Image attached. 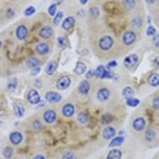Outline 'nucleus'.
Listing matches in <instances>:
<instances>
[{
	"instance_id": "nucleus-24",
	"label": "nucleus",
	"mask_w": 159,
	"mask_h": 159,
	"mask_svg": "<svg viewBox=\"0 0 159 159\" xmlns=\"http://www.w3.org/2000/svg\"><path fill=\"white\" fill-rule=\"evenodd\" d=\"M87 70V66L86 64L83 62H78L77 63V65H76L75 68V73L78 75H82V74H84V73H86Z\"/></svg>"
},
{
	"instance_id": "nucleus-2",
	"label": "nucleus",
	"mask_w": 159,
	"mask_h": 159,
	"mask_svg": "<svg viewBox=\"0 0 159 159\" xmlns=\"http://www.w3.org/2000/svg\"><path fill=\"white\" fill-rule=\"evenodd\" d=\"M136 39H137V35H136L135 32L133 30L125 32L123 35V42L126 46L133 45L135 43Z\"/></svg>"
},
{
	"instance_id": "nucleus-40",
	"label": "nucleus",
	"mask_w": 159,
	"mask_h": 159,
	"mask_svg": "<svg viewBox=\"0 0 159 159\" xmlns=\"http://www.w3.org/2000/svg\"><path fill=\"white\" fill-rule=\"evenodd\" d=\"M152 107L155 110H159V97H156L152 101Z\"/></svg>"
},
{
	"instance_id": "nucleus-19",
	"label": "nucleus",
	"mask_w": 159,
	"mask_h": 159,
	"mask_svg": "<svg viewBox=\"0 0 159 159\" xmlns=\"http://www.w3.org/2000/svg\"><path fill=\"white\" fill-rule=\"evenodd\" d=\"M143 25V19L141 16H135L131 20V26L133 29H139Z\"/></svg>"
},
{
	"instance_id": "nucleus-37",
	"label": "nucleus",
	"mask_w": 159,
	"mask_h": 159,
	"mask_svg": "<svg viewBox=\"0 0 159 159\" xmlns=\"http://www.w3.org/2000/svg\"><path fill=\"white\" fill-rule=\"evenodd\" d=\"M57 4L56 3H52L48 7V12L49 13L50 16H55L57 13Z\"/></svg>"
},
{
	"instance_id": "nucleus-23",
	"label": "nucleus",
	"mask_w": 159,
	"mask_h": 159,
	"mask_svg": "<svg viewBox=\"0 0 159 159\" xmlns=\"http://www.w3.org/2000/svg\"><path fill=\"white\" fill-rule=\"evenodd\" d=\"M148 84L150 86L157 88L159 86V73H153L148 78Z\"/></svg>"
},
{
	"instance_id": "nucleus-54",
	"label": "nucleus",
	"mask_w": 159,
	"mask_h": 159,
	"mask_svg": "<svg viewBox=\"0 0 159 159\" xmlns=\"http://www.w3.org/2000/svg\"><path fill=\"white\" fill-rule=\"evenodd\" d=\"M1 46H2V42L0 41V48H1Z\"/></svg>"
},
{
	"instance_id": "nucleus-12",
	"label": "nucleus",
	"mask_w": 159,
	"mask_h": 159,
	"mask_svg": "<svg viewBox=\"0 0 159 159\" xmlns=\"http://www.w3.org/2000/svg\"><path fill=\"white\" fill-rule=\"evenodd\" d=\"M110 97V91L106 88H102L98 91L97 93V98L98 99L99 101L101 102H105L107 101V99L109 98Z\"/></svg>"
},
{
	"instance_id": "nucleus-29",
	"label": "nucleus",
	"mask_w": 159,
	"mask_h": 159,
	"mask_svg": "<svg viewBox=\"0 0 159 159\" xmlns=\"http://www.w3.org/2000/svg\"><path fill=\"white\" fill-rule=\"evenodd\" d=\"M39 64V60L37 57H30L27 60V65L28 67L31 68H37Z\"/></svg>"
},
{
	"instance_id": "nucleus-55",
	"label": "nucleus",
	"mask_w": 159,
	"mask_h": 159,
	"mask_svg": "<svg viewBox=\"0 0 159 159\" xmlns=\"http://www.w3.org/2000/svg\"><path fill=\"white\" fill-rule=\"evenodd\" d=\"M158 22H159V15H158Z\"/></svg>"
},
{
	"instance_id": "nucleus-15",
	"label": "nucleus",
	"mask_w": 159,
	"mask_h": 159,
	"mask_svg": "<svg viewBox=\"0 0 159 159\" xmlns=\"http://www.w3.org/2000/svg\"><path fill=\"white\" fill-rule=\"evenodd\" d=\"M74 24H75V18L72 16H68L62 23V28L66 31H68L71 29H73Z\"/></svg>"
},
{
	"instance_id": "nucleus-16",
	"label": "nucleus",
	"mask_w": 159,
	"mask_h": 159,
	"mask_svg": "<svg viewBox=\"0 0 159 159\" xmlns=\"http://www.w3.org/2000/svg\"><path fill=\"white\" fill-rule=\"evenodd\" d=\"M115 134H116V130L112 127H106L102 131V138L106 140L112 138L115 136Z\"/></svg>"
},
{
	"instance_id": "nucleus-10",
	"label": "nucleus",
	"mask_w": 159,
	"mask_h": 159,
	"mask_svg": "<svg viewBox=\"0 0 159 159\" xmlns=\"http://www.w3.org/2000/svg\"><path fill=\"white\" fill-rule=\"evenodd\" d=\"M56 118H57V114H56L54 110H46L43 113V119L48 124H52V123H54L56 121Z\"/></svg>"
},
{
	"instance_id": "nucleus-52",
	"label": "nucleus",
	"mask_w": 159,
	"mask_h": 159,
	"mask_svg": "<svg viewBox=\"0 0 159 159\" xmlns=\"http://www.w3.org/2000/svg\"><path fill=\"white\" fill-rule=\"evenodd\" d=\"M53 1L55 2L54 3H56L57 5H59V4L61 3V2H62V0H53Z\"/></svg>"
},
{
	"instance_id": "nucleus-5",
	"label": "nucleus",
	"mask_w": 159,
	"mask_h": 159,
	"mask_svg": "<svg viewBox=\"0 0 159 159\" xmlns=\"http://www.w3.org/2000/svg\"><path fill=\"white\" fill-rule=\"evenodd\" d=\"M45 99L50 103H56L62 100V96L57 92L49 91L45 94Z\"/></svg>"
},
{
	"instance_id": "nucleus-38",
	"label": "nucleus",
	"mask_w": 159,
	"mask_h": 159,
	"mask_svg": "<svg viewBox=\"0 0 159 159\" xmlns=\"http://www.w3.org/2000/svg\"><path fill=\"white\" fill-rule=\"evenodd\" d=\"M35 11H36V9H35V8H34V6H29V7H28V8L24 10V15L25 16H31L33 15V14H34V13H35Z\"/></svg>"
},
{
	"instance_id": "nucleus-25",
	"label": "nucleus",
	"mask_w": 159,
	"mask_h": 159,
	"mask_svg": "<svg viewBox=\"0 0 159 159\" xmlns=\"http://www.w3.org/2000/svg\"><path fill=\"white\" fill-rule=\"evenodd\" d=\"M144 137H145L146 141L152 142L154 139H155V138H156V133H155L152 129H151V128H148V129H147L146 132H145Z\"/></svg>"
},
{
	"instance_id": "nucleus-30",
	"label": "nucleus",
	"mask_w": 159,
	"mask_h": 159,
	"mask_svg": "<svg viewBox=\"0 0 159 159\" xmlns=\"http://www.w3.org/2000/svg\"><path fill=\"white\" fill-rule=\"evenodd\" d=\"M123 4L127 10H132L136 6V0H123Z\"/></svg>"
},
{
	"instance_id": "nucleus-51",
	"label": "nucleus",
	"mask_w": 159,
	"mask_h": 159,
	"mask_svg": "<svg viewBox=\"0 0 159 159\" xmlns=\"http://www.w3.org/2000/svg\"><path fill=\"white\" fill-rule=\"evenodd\" d=\"M80 1V3H81L82 5H85L88 2H89V0H79Z\"/></svg>"
},
{
	"instance_id": "nucleus-7",
	"label": "nucleus",
	"mask_w": 159,
	"mask_h": 159,
	"mask_svg": "<svg viewBox=\"0 0 159 159\" xmlns=\"http://www.w3.org/2000/svg\"><path fill=\"white\" fill-rule=\"evenodd\" d=\"M138 56L137 54H130L128 57H126L123 60V64L125 66V68H131L138 63Z\"/></svg>"
},
{
	"instance_id": "nucleus-20",
	"label": "nucleus",
	"mask_w": 159,
	"mask_h": 159,
	"mask_svg": "<svg viewBox=\"0 0 159 159\" xmlns=\"http://www.w3.org/2000/svg\"><path fill=\"white\" fill-rule=\"evenodd\" d=\"M13 110H14V113L18 117H23L24 115V112H25V108L19 102L13 103Z\"/></svg>"
},
{
	"instance_id": "nucleus-42",
	"label": "nucleus",
	"mask_w": 159,
	"mask_h": 159,
	"mask_svg": "<svg viewBox=\"0 0 159 159\" xmlns=\"http://www.w3.org/2000/svg\"><path fill=\"white\" fill-rule=\"evenodd\" d=\"M152 43L155 48H159V34L154 35L152 39Z\"/></svg>"
},
{
	"instance_id": "nucleus-33",
	"label": "nucleus",
	"mask_w": 159,
	"mask_h": 159,
	"mask_svg": "<svg viewBox=\"0 0 159 159\" xmlns=\"http://www.w3.org/2000/svg\"><path fill=\"white\" fill-rule=\"evenodd\" d=\"M3 155L6 159H10L13 155V149L11 147H6L3 148Z\"/></svg>"
},
{
	"instance_id": "nucleus-22",
	"label": "nucleus",
	"mask_w": 159,
	"mask_h": 159,
	"mask_svg": "<svg viewBox=\"0 0 159 159\" xmlns=\"http://www.w3.org/2000/svg\"><path fill=\"white\" fill-rule=\"evenodd\" d=\"M125 138L123 136H118L116 138H112V140L110 142L108 147L109 148H115V147H120L124 143Z\"/></svg>"
},
{
	"instance_id": "nucleus-45",
	"label": "nucleus",
	"mask_w": 159,
	"mask_h": 159,
	"mask_svg": "<svg viewBox=\"0 0 159 159\" xmlns=\"http://www.w3.org/2000/svg\"><path fill=\"white\" fill-rule=\"evenodd\" d=\"M93 76H95V71L94 70H89L88 73H86V75H85V77H86V78H88V79H89V78H92Z\"/></svg>"
},
{
	"instance_id": "nucleus-53",
	"label": "nucleus",
	"mask_w": 159,
	"mask_h": 159,
	"mask_svg": "<svg viewBox=\"0 0 159 159\" xmlns=\"http://www.w3.org/2000/svg\"><path fill=\"white\" fill-rule=\"evenodd\" d=\"M148 24L150 25V24H151V22H152V19H151V16H148Z\"/></svg>"
},
{
	"instance_id": "nucleus-48",
	"label": "nucleus",
	"mask_w": 159,
	"mask_h": 159,
	"mask_svg": "<svg viewBox=\"0 0 159 159\" xmlns=\"http://www.w3.org/2000/svg\"><path fill=\"white\" fill-rule=\"evenodd\" d=\"M145 2H146V3L148 5L152 6L157 2V0H145Z\"/></svg>"
},
{
	"instance_id": "nucleus-50",
	"label": "nucleus",
	"mask_w": 159,
	"mask_h": 159,
	"mask_svg": "<svg viewBox=\"0 0 159 159\" xmlns=\"http://www.w3.org/2000/svg\"><path fill=\"white\" fill-rule=\"evenodd\" d=\"M34 159H46V158H45V157L43 156V155H42V154H38V155H36V156L34 157Z\"/></svg>"
},
{
	"instance_id": "nucleus-34",
	"label": "nucleus",
	"mask_w": 159,
	"mask_h": 159,
	"mask_svg": "<svg viewBox=\"0 0 159 159\" xmlns=\"http://www.w3.org/2000/svg\"><path fill=\"white\" fill-rule=\"evenodd\" d=\"M63 12H61V11L57 12V13H56V15L54 16V18H53V24H54V25H56V26L59 25V24H60L61 21H62V19H63Z\"/></svg>"
},
{
	"instance_id": "nucleus-18",
	"label": "nucleus",
	"mask_w": 159,
	"mask_h": 159,
	"mask_svg": "<svg viewBox=\"0 0 159 159\" xmlns=\"http://www.w3.org/2000/svg\"><path fill=\"white\" fill-rule=\"evenodd\" d=\"M123 157V152L119 149H112L108 152L106 159H121Z\"/></svg>"
},
{
	"instance_id": "nucleus-28",
	"label": "nucleus",
	"mask_w": 159,
	"mask_h": 159,
	"mask_svg": "<svg viewBox=\"0 0 159 159\" xmlns=\"http://www.w3.org/2000/svg\"><path fill=\"white\" fill-rule=\"evenodd\" d=\"M101 123L103 124V125H107L108 123H110L112 121V116L110 113L107 112V113H104V114L102 115V117H101Z\"/></svg>"
},
{
	"instance_id": "nucleus-14",
	"label": "nucleus",
	"mask_w": 159,
	"mask_h": 159,
	"mask_svg": "<svg viewBox=\"0 0 159 159\" xmlns=\"http://www.w3.org/2000/svg\"><path fill=\"white\" fill-rule=\"evenodd\" d=\"M35 51L39 55L47 54L49 52V46L46 43H39L35 46Z\"/></svg>"
},
{
	"instance_id": "nucleus-8",
	"label": "nucleus",
	"mask_w": 159,
	"mask_h": 159,
	"mask_svg": "<svg viewBox=\"0 0 159 159\" xmlns=\"http://www.w3.org/2000/svg\"><path fill=\"white\" fill-rule=\"evenodd\" d=\"M146 127V120L143 117H137L133 122V129L137 132H142Z\"/></svg>"
},
{
	"instance_id": "nucleus-46",
	"label": "nucleus",
	"mask_w": 159,
	"mask_h": 159,
	"mask_svg": "<svg viewBox=\"0 0 159 159\" xmlns=\"http://www.w3.org/2000/svg\"><path fill=\"white\" fill-rule=\"evenodd\" d=\"M40 68H39V67H37V68H33V70H32L31 72V76H36L38 75L39 73H40Z\"/></svg>"
},
{
	"instance_id": "nucleus-43",
	"label": "nucleus",
	"mask_w": 159,
	"mask_h": 159,
	"mask_svg": "<svg viewBox=\"0 0 159 159\" xmlns=\"http://www.w3.org/2000/svg\"><path fill=\"white\" fill-rule=\"evenodd\" d=\"M16 85H17V79H16V78H13V79H11L10 81L8 82V89H15Z\"/></svg>"
},
{
	"instance_id": "nucleus-6",
	"label": "nucleus",
	"mask_w": 159,
	"mask_h": 159,
	"mask_svg": "<svg viewBox=\"0 0 159 159\" xmlns=\"http://www.w3.org/2000/svg\"><path fill=\"white\" fill-rule=\"evenodd\" d=\"M23 139H24V137L22 135V133L20 132H18V131L11 133L10 135H9V141L14 146L19 145L23 141Z\"/></svg>"
},
{
	"instance_id": "nucleus-1",
	"label": "nucleus",
	"mask_w": 159,
	"mask_h": 159,
	"mask_svg": "<svg viewBox=\"0 0 159 159\" xmlns=\"http://www.w3.org/2000/svg\"><path fill=\"white\" fill-rule=\"evenodd\" d=\"M114 43V40L111 36H104L100 39L98 42V46L100 48V49L102 51H107L112 48Z\"/></svg>"
},
{
	"instance_id": "nucleus-21",
	"label": "nucleus",
	"mask_w": 159,
	"mask_h": 159,
	"mask_svg": "<svg viewBox=\"0 0 159 159\" xmlns=\"http://www.w3.org/2000/svg\"><path fill=\"white\" fill-rule=\"evenodd\" d=\"M57 68V63L55 61H50L49 63H48L46 68H45V72L48 75H52L55 73V71Z\"/></svg>"
},
{
	"instance_id": "nucleus-47",
	"label": "nucleus",
	"mask_w": 159,
	"mask_h": 159,
	"mask_svg": "<svg viewBox=\"0 0 159 159\" xmlns=\"http://www.w3.org/2000/svg\"><path fill=\"white\" fill-rule=\"evenodd\" d=\"M117 61H111V62H109V63H107V67L108 68H115V67H117Z\"/></svg>"
},
{
	"instance_id": "nucleus-3",
	"label": "nucleus",
	"mask_w": 159,
	"mask_h": 159,
	"mask_svg": "<svg viewBox=\"0 0 159 159\" xmlns=\"http://www.w3.org/2000/svg\"><path fill=\"white\" fill-rule=\"evenodd\" d=\"M71 78L68 76H64L62 77L58 80H57V84H56V87L57 89L59 90H65V89H68L71 85Z\"/></svg>"
},
{
	"instance_id": "nucleus-44",
	"label": "nucleus",
	"mask_w": 159,
	"mask_h": 159,
	"mask_svg": "<svg viewBox=\"0 0 159 159\" xmlns=\"http://www.w3.org/2000/svg\"><path fill=\"white\" fill-rule=\"evenodd\" d=\"M33 128L35 129V130H39L40 128H42V124L40 123V121L39 120H35L33 123Z\"/></svg>"
},
{
	"instance_id": "nucleus-39",
	"label": "nucleus",
	"mask_w": 159,
	"mask_h": 159,
	"mask_svg": "<svg viewBox=\"0 0 159 159\" xmlns=\"http://www.w3.org/2000/svg\"><path fill=\"white\" fill-rule=\"evenodd\" d=\"M62 159H77L75 154L72 152H67L65 153H63Z\"/></svg>"
},
{
	"instance_id": "nucleus-31",
	"label": "nucleus",
	"mask_w": 159,
	"mask_h": 159,
	"mask_svg": "<svg viewBox=\"0 0 159 159\" xmlns=\"http://www.w3.org/2000/svg\"><path fill=\"white\" fill-rule=\"evenodd\" d=\"M77 119L80 123L82 124H86L89 122V116L85 112H80L78 113V117H77Z\"/></svg>"
},
{
	"instance_id": "nucleus-36",
	"label": "nucleus",
	"mask_w": 159,
	"mask_h": 159,
	"mask_svg": "<svg viewBox=\"0 0 159 159\" xmlns=\"http://www.w3.org/2000/svg\"><path fill=\"white\" fill-rule=\"evenodd\" d=\"M146 34L148 36L153 37L154 35H156L157 34V29H155V27H154L153 25L150 24V25L148 27V29H147Z\"/></svg>"
},
{
	"instance_id": "nucleus-49",
	"label": "nucleus",
	"mask_w": 159,
	"mask_h": 159,
	"mask_svg": "<svg viewBox=\"0 0 159 159\" xmlns=\"http://www.w3.org/2000/svg\"><path fill=\"white\" fill-rule=\"evenodd\" d=\"M7 15H8V18H12L14 15V11L13 9H11V8H8L7 10Z\"/></svg>"
},
{
	"instance_id": "nucleus-9",
	"label": "nucleus",
	"mask_w": 159,
	"mask_h": 159,
	"mask_svg": "<svg viewBox=\"0 0 159 159\" xmlns=\"http://www.w3.org/2000/svg\"><path fill=\"white\" fill-rule=\"evenodd\" d=\"M28 34H29L28 29L24 24L19 25L16 29V36H17V39H19V40L23 41L24 39H26L27 37H28Z\"/></svg>"
},
{
	"instance_id": "nucleus-26",
	"label": "nucleus",
	"mask_w": 159,
	"mask_h": 159,
	"mask_svg": "<svg viewBox=\"0 0 159 159\" xmlns=\"http://www.w3.org/2000/svg\"><path fill=\"white\" fill-rule=\"evenodd\" d=\"M122 94H123V98H125L126 99L131 98L134 95V90L131 87H126L125 89L123 90Z\"/></svg>"
},
{
	"instance_id": "nucleus-11",
	"label": "nucleus",
	"mask_w": 159,
	"mask_h": 159,
	"mask_svg": "<svg viewBox=\"0 0 159 159\" xmlns=\"http://www.w3.org/2000/svg\"><path fill=\"white\" fill-rule=\"evenodd\" d=\"M52 29L50 26L42 27L39 32V37L43 39H49L52 36Z\"/></svg>"
},
{
	"instance_id": "nucleus-32",
	"label": "nucleus",
	"mask_w": 159,
	"mask_h": 159,
	"mask_svg": "<svg viewBox=\"0 0 159 159\" xmlns=\"http://www.w3.org/2000/svg\"><path fill=\"white\" fill-rule=\"evenodd\" d=\"M126 103L129 107H136L140 104V100L138 98H128L126 100Z\"/></svg>"
},
{
	"instance_id": "nucleus-17",
	"label": "nucleus",
	"mask_w": 159,
	"mask_h": 159,
	"mask_svg": "<svg viewBox=\"0 0 159 159\" xmlns=\"http://www.w3.org/2000/svg\"><path fill=\"white\" fill-rule=\"evenodd\" d=\"M90 91V84L88 81L84 80L79 84L78 86V92L82 94V95H87Z\"/></svg>"
},
{
	"instance_id": "nucleus-27",
	"label": "nucleus",
	"mask_w": 159,
	"mask_h": 159,
	"mask_svg": "<svg viewBox=\"0 0 159 159\" xmlns=\"http://www.w3.org/2000/svg\"><path fill=\"white\" fill-rule=\"evenodd\" d=\"M106 71H107V69L105 68L104 66L99 65L98 67L96 68V70H95V76H96L97 78L102 79L103 75H104L105 73H106Z\"/></svg>"
},
{
	"instance_id": "nucleus-13",
	"label": "nucleus",
	"mask_w": 159,
	"mask_h": 159,
	"mask_svg": "<svg viewBox=\"0 0 159 159\" xmlns=\"http://www.w3.org/2000/svg\"><path fill=\"white\" fill-rule=\"evenodd\" d=\"M74 112H75V108L72 103H67L62 108V114L65 117H72L74 114Z\"/></svg>"
},
{
	"instance_id": "nucleus-41",
	"label": "nucleus",
	"mask_w": 159,
	"mask_h": 159,
	"mask_svg": "<svg viewBox=\"0 0 159 159\" xmlns=\"http://www.w3.org/2000/svg\"><path fill=\"white\" fill-rule=\"evenodd\" d=\"M57 46L60 48H63L66 46V39L63 37H58L57 39Z\"/></svg>"
},
{
	"instance_id": "nucleus-35",
	"label": "nucleus",
	"mask_w": 159,
	"mask_h": 159,
	"mask_svg": "<svg viewBox=\"0 0 159 159\" xmlns=\"http://www.w3.org/2000/svg\"><path fill=\"white\" fill-rule=\"evenodd\" d=\"M89 13L90 17H92V18H97L100 14V11H99V9L97 7H92V8H89Z\"/></svg>"
},
{
	"instance_id": "nucleus-4",
	"label": "nucleus",
	"mask_w": 159,
	"mask_h": 159,
	"mask_svg": "<svg viewBox=\"0 0 159 159\" xmlns=\"http://www.w3.org/2000/svg\"><path fill=\"white\" fill-rule=\"evenodd\" d=\"M27 99H28L29 103H31V104H39V102H41L40 95L35 89H31L29 92L28 96H27Z\"/></svg>"
}]
</instances>
